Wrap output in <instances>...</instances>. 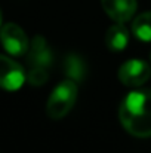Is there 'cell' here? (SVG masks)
I'll list each match as a JSON object with an SVG mask.
<instances>
[{
    "label": "cell",
    "mask_w": 151,
    "mask_h": 153,
    "mask_svg": "<svg viewBox=\"0 0 151 153\" xmlns=\"http://www.w3.org/2000/svg\"><path fill=\"white\" fill-rule=\"evenodd\" d=\"M119 119L130 135L136 138L151 137V89L127 94L120 102Z\"/></svg>",
    "instance_id": "cell-1"
},
{
    "label": "cell",
    "mask_w": 151,
    "mask_h": 153,
    "mask_svg": "<svg viewBox=\"0 0 151 153\" xmlns=\"http://www.w3.org/2000/svg\"><path fill=\"white\" fill-rule=\"evenodd\" d=\"M53 58L50 52L48 42L42 36H36L30 42L28 55H27V64H28V73L27 80L33 86H42L48 82L52 67Z\"/></svg>",
    "instance_id": "cell-2"
},
{
    "label": "cell",
    "mask_w": 151,
    "mask_h": 153,
    "mask_svg": "<svg viewBox=\"0 0 151 153\" xmlns=\"http://www.w3.org/2000/svg\"><path fill=\"white\" fill-rule=\"evenodd\" d=\"M79 95V88H77V82L71 80V79H65L62 80L50 94L48 104H46V113L50 119H62L65 117L70 110L74 107L76 100Z\"/></svg>",
    "instance_id": "cell-3"
},
{
    "label": "cell",
    "mask_w": 151,
    "mask_h": 153,
    "mask_svg": "<svg viewBox=\"0 0 151 153\" xmlns=\"http://www.w3.org/2000/svg\"><path fill=\"white\" fill-rule=\"evenodd\" d=\"M0 42H1L4 51L13 56L25 55L30 48L27 34L24 33V30L19 25H16L13 22H7L0 28Z\"/></svg>",
    "instance_id": "cell-4"
},
{
    "label": "cell",
    "mask_w": 151,
    "mask_h": 153,
    "mask_svg": "<svg viewBox=\"0 0 151 153\" xmlns=\"http://www.w3.org/2000/svg\"><path fill=\"white\" fill-rule=\"evenodd\" d=\"M117 76L124 86L136 88L144 85L151 77V67L142 59H129L120 65Z\"/></svg>",
    "instance_id": "cell-5"
},
{
    "label": "cell",
    "mask_w": 151,
    "mask_h": 153,
    "mask_svg": "<svg viewBox=\"0 0 151 153\" xmlns=\"http://www.w3.org/2000/svg\"><path fill=\"white\" fill-rule=\"evenodd\" d=\"M27 80V74L24 68L6 55H0V88L4 91H18L24 82Z\"/></svg>",
    "instance_id": "cell-6"
},
{
    "label": "cell",
    "mask_w": 151,
    "mask_h": 153,
    "mask_svg": "<svg viewBox=\"0 0 151 153\" xmlns=\"http://www.w3.org/2000/svg\"><path fill=\"white\" fill-rule=\"evenodd\" d=\"M105 13L116 22L124 24L136 12V0H101Z\"/></svg>",
    "instance_id": "cell-7"
},
{
    "label": "cell",
    "mask_w": 151,
    "mask_h": 153,
    "mask_svg": "<svg viewBox=\"0 0 151 153\" xmlns=\"http://www.w3.org/2000/svg\"><path fill=\"white\" fill-rule=\"evenodd\" d=\"M127 42H129V31L120 22H116L114 25H111L105 33V45L110 51H123L127 46Z\"/></svg>",
    "instance_id": "cell-8"
},
{
    "label": "cell",
    "mask_w": 151,
    "mask_h": 153,
    "mask_svg": "<svg viewBox=\"0 0 151 153\" xmlns=\"http://www.w3.org/2000/svg\"><path fill=\"white\" fill-rule=\"evenodd\" d=\"M64 70L68 79L74 80V82H82L86 77V65L85 61L76 55V53H70L65 56L64 61Z\"/></svg>",
    "instance_id": "cell-9"
},
{
    "label": "cell",
    "mask_w": 151,
    "mask_h": 153,
    "mask_svg": "<svg viewBox=\"0 0 151 153\" xmlns=\"http://www.w3.org/2000/svg\"><path fill=\"white\" fill-rule=\"evenodd\" d=\"M132 31L138 40L151 42V12H144L133 19Z\"/></svg>",
    "instance_id": "cell-10"
},
{
    "label": "cell",
    "mask_w": 151,
    "mask_h": 153,
    "mask_svg": "<svg viewBox=\"0 0 151 153\" xmlns=\"http://www.w3.org/2000/svg\"><path fill=\"white\" fill-rule=\"evenodd\" d=\"M0 28H1V9H0Z\"/></svg>",
    "instance_id": "cell-11"
},
{
    "label": "cell",
    "mask_w": 151,
    "mask_h": 153,
    "mask_svg": "<svg viewBox=\"0 0 151 153\" xmlns=\"http://www.w3.org/2000/svg\"><path fill=\"white\" fill-rule=\"evenodd\" d=\"M150 56H151V55H150Z\"/></svg>",
    "instance_id": "cell-12"
}]
</instances>
